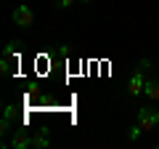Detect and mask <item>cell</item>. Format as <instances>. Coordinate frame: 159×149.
<instances>
[{"instance_id":"obj_1","label":"cell","mask_w":159,"mask_h":149,"mask_svg":"<svg viewBox=\"0 0 159 149\" xmlns=\"http://www.w3.org/2000/svg\"><path fill=\"white\" fill-rule=\"evenodd\" d=\"M135 123L143 128V133H154L159 128V112L151 107V104H148V107H141V109H138Z\"/></svg>"},{"instance_id":"obj_2","label":"cell","mask_w":159,"mask_h":149,"mask_svg":"<svg viewBox=\"0 0 159 149\" xmlns=\"http://www.w3.org/2000/svg\"><path fill=\"white\" fill-rule=\"evenodd\" d=\"M146 69H151V61H148V59H143V61H141V67H138L135 72H133L130 83H127V93H130L133 99L143 93V85H146V80H143V72H146Z\"/></svg>"},{"instance_id":"obj_3","label":"cell","mask_w":159,"mask_h":149,"mask_svg":"<svg viewBox=\"0 0 159 149\" xmlns=\"http://www.w3.org/2000/svg\"><path fill=\"white\" fill-rule=\"evenodd\" d=\"M11 19H13L16 27L27 29V27H32V24H34V11L29 6H16V8H13V13H11Z\"/></svg>"},{"instance_id":"obj_4","label":"cell","mask_w":159,"mask_h":149,"mask_svg":"<svg viewBox=\"0 0 159 149\" xmlns=\"http://www.w3.org/2000/svg\"><path fill=\"white\" fill-rule=\"evenodd\" d=\"M13 120H16V107H13V104H6V107H3V120H0V131H3V133H8V131H11V125H13Z\"/></svg>"},{"instance_id":"obj_5","label":"cell","mask_w":159,"mask_h":149,"mask_svg":"<svg viewBox=\"0 0 159 149\" xmlns=\"http://www.w3.org/2000/svg\"><path fill=\"white\" fill-rule=\"evenodd\" d=\"M11 147L13 149H29V147H32V138L27 136V131H16L13 138H11Z\"/></svg>"},{"instance_id":"obj_6","label":"cell","mask_w":159,"mask_h":149,"mask_svg":"<svg viewBox=\"0 0 159 149\" xmlns=\"http://www.w3.org/2000/svg\"><path fill=\"white\" fill-rule=\"evenodd\" d=\"M143 96H146L148 101H159V80H146V85H143Z\"/></svg>"},{"instance_id":"obj_7","label":"cell","mask_w":159,"mask_h":149,"mask_svg":"<svg viewBox=\"0 0 159 149\" xmlns=\"http://www.w3.org/2000/svg\"><path fill=\"white\" fill-rule=\"evenodd\" d=\"M32 147L34 149H48L51 147V138H48V131H40L32 136Z\"/></svg>"},{"instance_id":"obj_8","label":"cell","mask_w":159,"mask_h":149,"mask_svg":"<svg viewBox=\"0 0 159 149\" xmlns=\"http://www.w3.org/2000/svg\"><path fill=\"white\" fill-rule=\"evenodd\" d=\"M19 51H21V40H11V43L6 46V51H3V56L16 59V56H19Z\"/></svg>"},{"instance_id":"obj_9","label":"cell","mask_w":159,"mask_h":149,"mask_svg":"<svg viewBox=\"0 0 159 149\" xmlns=\"http://www.w3.org/2000/svg\"><path fill=\"white\" fill-rule=\"evenodd\" d=\"M11 64H13V59L3 56V59H0V72H3V74H11V72H13V67H11Z\"/></svg>"},{"instance_id":"obj_10","label":"cell","mask_w":159,"mask_h":149,"mask_svg":"<svg viewBox=\"0 0 159 149\" xmlns=\"http://www.w3.org/2000/svg\"><path fill=\"white\" fill-rule=\"evenodd\" d=\"M74 3H80V0H53L56 8H69V6H74Z\"/></svg>"},{"instance_id":"obj_11","label":"cell","mask_w":159,"mask_h":149,"mask_svg":"<svg viewBox=\"0 0 159 149\" xmlns=\"http://www.w3.org/2000/svg\"><path fill=\"white\" fill-rule=\"evenodd\" d=\"M141 133H143V128H141V125H138V123H135V125L130 128V141H135V138L141 136Z\"/></svg>"}]
</instances>
